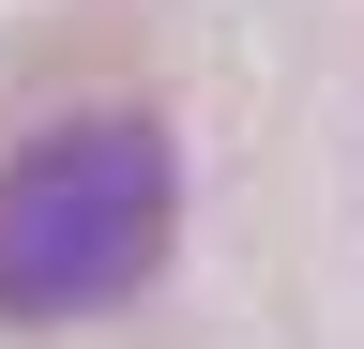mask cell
<instances>
[{
  "label": "cell",
  "instance_id": "6da1fadb",
  "mask_svg": "<svg viewBox=\"0 0 364 349\" xmlns=\"http://www.w3.org/2000/svg\"><path fill=\"white\" fill-rule=\"evenodd\" d=\"M167 228H182V167L136 107L31 137L0 167V334H61V319L136 304L167 274Z\"/></svg>",
  "mask_w": 364,
  "mask_h": 349
}]
</instances>
